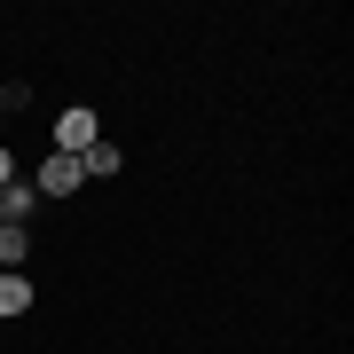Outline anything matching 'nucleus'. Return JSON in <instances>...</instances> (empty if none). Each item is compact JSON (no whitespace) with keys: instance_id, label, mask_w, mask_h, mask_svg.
Segmentation results:
<instances>
[{"instance_id":"obj_4","label":"nucleus","mask_w":354,"mask_h":354,"mask_svg":"<svg viewBox=\"0 0 354 354\" xmlns=\"http://www.w3.org/2000/svg\"><path fill=\"white\" fill-rule=\"evenodd\" d=\"M127 150H111V142H95V150H79V174H118Z\"/></svg>"},{"instance_id":"obj_1","label":"nucleus","mask_w":354,"mask_h":354,"mask_svg":"<svg viewBox=\"0 0 354 354\" xmlns=\"http://www.w3.org/2000/svg\"><path fill=\"white\" fill-rule=\"evenodd\" d=\"M79 181H87V174H79V158L48 150V158H39V174H32V189H39V197H79Z\"/></svg>"},{"instance_id":"obj_5","label":"nucleus","mask_w":354,"mask_h":354,"mask_svg":"<svg viewBox=\"0 0 354 354\" xmlns=\"http://www.w3.org/2000/svg\"><path fill=\"white\" fill-rule=\"evenodd\" d=\"M32 252V228H0V268H24Z\"/></svg>"},{"instance_id":"obj_6","label":"nucleus","mask_w":354,"mask_h":354,"mask_svg":"<svg viewBox=\"0 0 354 354\" xmlns=\"http://www.w3.org/2000/svg\"><path fill=\"white\" fill-rule=\"evenodd\" d=\"M8 181H16V158H8V150H0V189H8Z\"/></svg>"},{"instance_id":"obj_3","label":"nucleus","mask_w":354,"mask_h":354,"mask_svg":"<svg viewBox=\"0 0 354 354\" xmlns=\"http://www.w3.org/2000/svg\"><path fill=\"white\" fill-rule=\"evenodd\" d=\"M24 307H32V276H24V268H0V323L24 315Z\"/></svg>"},{"instance_id":"obj_2","label":"nucleus","mask_w":354,"mask_h":354,"mask_svg":"<svg viewBox=\"0 0 354 354\" xmlns=\"http://www.w3.org/2000/svg\"><path fill=\"white\" fill-rule=\"evenodd\" d=\"M95 142H102V127H95V111H87V102L55 118V150H64V158H79V150H95Z\"/></svg>"}]
</instances>
